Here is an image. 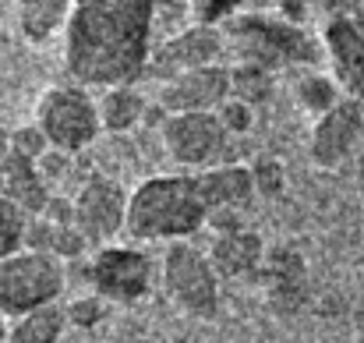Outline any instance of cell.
Wrapping results in <instances>:
<instances>
[{"label":"cell","instance_id":"cell-1","mask_svg":"<svg viewBox=\"0 0 364 343\" xmlns=\"http://www.w3.org/2000/svg\"><path fill=\"white\" fill-rule=\"evenodd\" d=\"M64 36L68 75L78 85H134L156 50V0H75Z\"/></svg>","mask_w":364,"mask_h":343},{"label":"cell","instance_id":"cell-2","mask_svg":"<svg viewBox=\"0 0 364 343\" xmlns=\"http://www.w3.org/2000/svg\"><path fill=\"white\" fill-rule=\"evenodd\" d=\"M227 57L234 64H258L265 71H290V68H318L326 57L322 36L304 25H290L272 11H247L223 25Z\"/></svg>","mask_w":364,"mask_h":343},{"label":"cell","instance_id":"cell-3","mask_svg":"<svg viewBox=\"0 0 364 343\" xmlns=\"http://www.w3.org/2000/svg\"><path fill=\"white\" fill-rule=\"evenodd\" d=\"M205 202L195 174H156L138 181L127 202V233L134 241H188L205 227Z\"/></svg>","mask_w":364,"mask_h":343},{"label":"cell","instance_id":"cell-4","mask_svg":"<svg viewBox=\"0 0 364 343\" xmlns=\"http://www.w3.org/2000/svg\"><path fill=\"white\" fill-rule=\"evenodd\" d=\"M68 262L46 251L18 248L7 258H0V312L7 319H18L25 312H36L43 305H57L68 287Z\"/></svg>","mask_w":364,"mask_h":343},{"label":"cell","instance_id":"cell-5","mask_svg":"<svg viewBox=\"0 0 364 343\" xmlns=\"http://www.w3.org/2000/svg\"><path fill=\"white\" fill-rule=\"evenodd\" d=\"M36 124L46 131L53 149H64L71 156L92 149L103 138L100 103L85 85H50L36 103Z\"/></svg>","mask_w":364,"mask_h":343},{"label":"cell","instance_id":"cell-6","mask_svg":"<svg viewBox=\"0 0 364 343\" xmlns=\"http://www.w3.org/2000/svg\"><path fill=\"white\" fill-rule=\"evenodd\" d=\"M159 273L170 301L181 312L195 319H213L220 312V273L213 258L191 241H173L163 255Z\"/></svg>","mask_w":364,"mask_h":343},{"label":"cell","instance_id":"cell-7","mask_svg":"<svg viewBox=\"0 0 364 343\" xmlns=\"http://www.w3.org/2000/svg\"><path fill=\"white\" fill-rule=\"evenodd\" d=\"M89 283L110 305H138L156 280V262L134 244H103L89 258Z\"/></svg>","mask_w":364,"mask_h":343},{"label":"cell","instance_id":"cell-8","mask_svg":"<svg viewBox=\"0 0 364 343\" xmlns=\"http://www.w3.org/2000/svg\"><path fill=\"white\" fill-rule=\"evenodd\" d=\"M163 149L177 167L191 170H209L223 156L230 131L223 127L220 114H170L159 127Z\"/></svg>","mask_w":364,"mask_h":343},{"label":"cell","instance_id":"cell-9","mask_svg":"<svg viewBox=\"0 0 364 343\" xmlns=\"http://www.w3.org/2000/svg\"><path fill=\"white\" fill-rule=\"evenodd\" d=\"M223 57H227L223 28H216V25H184L181 32L156 43L145 75H152L156 82H170V78H177L184 71L223 64Z\"/></svg>","mask_w":364,"mask_h":343},{"label":"cell","instance_id":"cell-10","mask_svg":"<svg viewBox=\"0 0 364 343\" xmlns=\"http://www.w3.org/2000/svg\"><path fill=\"white\" fill-rule=\"evenodd\" d=\"M75 199V227L89 237V244H114V237L127 230V202L131 191H124L121 181H110L103 174H92L82 181Z\"/></svg>","mask_w":364,"mask_h":343},{"label":"cell","instance_id":"cell-11","mask_svg":"<svg viewBox=\"0 0 364 343\" xmlns=\"http://www.w3.org/2000/svg\"><path fill=\"white\" fill-rule=\"evenodd\" d=\"M230 100V68L213 64L198 71H184L170 82H159L156 103L166 114H216Z\"/></svg>","mask_w":364,"mask_h":343},{"label":"cell","instance_id":"cell-12","mask_svg":"<svg viewBox=\"0 0 364 343\" xmlns=\"http://www.w3.org/2000/svg\"><path fill=\"white\" fill-rule=\"evenodd\" d=\"M364 138V103L361 100H343L336 110L315 120L311 127V142H308V156L315 167L322 170H336L340 163H347L354 156V149Z\"/></svg>","mask_w":364,"mask_h":343},{"label":"cell","instance_id":"cell-13","mask_svg":"<svg viewBox=\"0 0 364 343\" xmlns=\"http://www.w3.org/2000/svg\"><path fill=\"white\" fill-rule=\"evenodd\" d=\"M326 60L333 78L350 100L364 103V14L361 18H333L322 25Z\"/></svg>","mask_w":364,"mask_h":343},{"label":"cell","instance_id":"cell-14","mask_svg":"<svg viewBox=\"0 0 364 343\" xmlns=\"http://www.w3.org/2000/svg\"><path fill=\"white\" fill-rule=\"evenodd\" d=\"M0 199H7L14 209H21V213L32 220V216H43V213H46L53 191H50V184L39 177L36 163H28V159H21V156L11 152V156L0 163Z\"/></svg>","mask_w":364,"mask_h":343},{"label":"cell","instance_id":"cell-15","mask_svg":"<svg viewBox=\"0 0 364 343\" xmlns=\"http://www.w3.org/2000/svg\"><path fill=\"white\" fill-rule=\"evenodd\" d=\"M198 195L205 202V209H244L258 191H255V177L251 167L241 163H220L209 170H198Z\"/></svg>","mask_w":364,"mask_h":343},{"label":"cell","instance_id":"cell-16","mask_svg":"<svg viewBox=\"0 0 364 343\" xmlns=\"http://www.w3.org/2000/svg\"><path fill=\"white\" fill-rule=\"evenodd\" d=\"M265 244L258 233L241 230V233H223V237H213V248H209V258L220 273V280H241V276H255L262 273L265 265Z\"/></svg>","mask_w":364,"mask_h":343},{"label":"cell","instance_id":"cell-17","mask_svg":"<svg viewBox=\"0 0 364 343\" xmlns=\"http://www.w3.org/2000/svg\"><path fill=\"white\" fill-rule=\"evenodd\" d=\"M103 134H131L138 124H145L149 100L138 93V85H110L96 96Z\"/></svg>","mask_w":364,"mask_h":343},{"label":"cell","instance_id":"cell-18","mask_svg":"<svg viewBox=\"0 0 364 343\" xmlns=\"http://www.w3.org/2000/svg\"><path fill=\"white\" fill-rule=\"evenodd\" d=\"M75 0H18V28L28 43H46L68 28Z\"/></svg>","mask_w":364,"mask_h":343},{"label":"cell","instance_id":"cell-19","mask_svg":"<svg viewBox=\"0 0 364 343\" xmlns=\"http://www.w3.org/2000/svg\"><path fill=\"white\" fill-rule=\"evenodd\" d=\"M294 96H297L301 110H308L315 120L326 117L329 110H336V107L347 100V93L340 89V82H336L333 75L318 71V68H304V71H301V78H297V85H294Z\"/></svg>","mask_w":364,"mask_h":343},{"label":"cell","instance_id":"cell-20","mask_svg":"<svg viewBox=\"0 0 364 343\" xmlns=\"http://www.w3.org/2000/svg\"><path fill=\"white\" fill-rule=\"evenodd\" d=\"M68 329V312L60 305H43L36 312H25L11 319L7 343H57Z\"/></svg>","mask_w":364,"mask_h":343},{"label":"cell","instance_id":"cell-21","mask_svg":"<svg viewBox=\"0 0 364 343\" xmlns=\"http://www.w3.org/2000/svg\"><path fill=\"white\" fill-rule=\"evenodd\" d=\"M276 93V75L258 68V64H230V96L241 100L247 107H262L269 103Z\"/></svg>","mask_w":364,"mask_h":343},{"label":"cell","instance_id":"cell-22","mask_svg":"<svg viewBox=\"0 0 364 343\" xmlns=\"http://www.w3.org/2000/svg\"><path fill=\"white\" fill-rule=\"evenodd\" d=\"M92 156L100 163V174L110 177V181H121L138 167V149L131 145L127 134H103L96 145H92Z\"/></svg>","mask_w":364,"mask_h":343},{"label":"cell","instance_id":"cell-23","mask_svg":"<svg viewBox=\"0 0 364 343\" xmlns=\"http://www.w3.org/2000/svg\"><path fill=\"white\" fill-rule=\"evenodd\" d=\"M247 11H262L258 0H191V21L195 25H216V28H223L230 18L247 14Z\"/></svg>","mask_w":364,"mask_h":343},{"label":"cell","instance_id":"cell-24","mask_svg":"<svg viewBox=\"0 0 364 343\" xmlns=\"http://www.w3.org/2000/svg\"><path fill=\"white\" fill-rule=\"evenodd\" d=\"M50 149H53V145H50L46 131H43L36 120H32V124H21V127L11 131V152L21 156V159H28V163H39Z\"/></svg>","mask_w":364,"mask_h":343},{"label":"cell","instance_id":"cell-25","mask_svg":"<svg viewBox=\"0 0 364 343\" xmlns=\"http://www.w3.org/2000/svg\"><path fill=\"white\" fill-rule=\"evenodd\" d=\"M251 177H255V191L262 199H279L287 191V167L272 156H262L251 163Z\"/></svg>","mask_w":364,"mask_h":343},{"label":"cell","instance_id":"cell-26","mask_svg":"<svg viewBox=\"0 0 364 343\" xmlns=\"http://www.w3.org/2000/svg\"><path fill=\"white\" fill-rule=\"evenodd\" d=\"M107 308L110 301H103L100 294H85V297H75L71 305H64L68 312V326H78V329H92L107 319Z\"/></svg>","mask_w":364,"mask_h":343},{"label":"cell","instance_id":"cell-27","mask_svg":"<svg viewBox=\"0 0 364 343\" xmlns=\"http://www.w3.org/2000/svg\"><path fill=\"white\" fill-rule=\"evenodd\" d=\"M25 223H28V216L21 209H14L7 199H0V258H7L11 251L21 248Z\"/></svg>","mask_w":364,"mask_h":343},{"label":"cell","instance_id":"cell-28","mask_svg":"<svg viewBox=\"0 0 364 343\" xmlns=\"http://www.w3.org/2000/svg\"><path fill=\"white\" fill-rule=\"evenodd\" d=\"M36 170H39V177L50 184V191L57 195V188L71 177V152H64V149H50V152L36 163Z\"/></svg>","mask_w":364,"mask_h":343},{"label":"cell","instance_id":"cell-29","mask_svg":"<svg viewBox=\"0 0 364 343\" xmlns=\"http://www.w3.org/2000/svg\"><path fill=\"white\" fill-rule=\"evenodd\" d=\"M89 251V237L82 233V230L75 227H57L53 233V255L60 258V262H75V258H82Z\"/></svg>","mask_w":364,"mask_h":343},{"label":"cell","instance_id":"cell-30","mask_svg":"<svg viewBox=\"0 0 364 343\" xmlns=\"http://www.w3.org/2000/svg\"><path fill=\"white\" fill-rule=\"evenodd\" d=\"M216 114H220V120H223V127L230 131V138H234V134H247V131L255 127V107H247V103L234 100V96H230Z\"/></svg>","mask_w":364,"mask_h":343},{"label":"cell","instance_id":"cell-31","mask_svg":"<svg viewBox=\"0 0 364 343\" xmlns=\"http://www.w3.org/2000/svg\"><path fill=\"white\" fill-rule=\"evenodd\" d=\"M53 233H57V227H53L50 220H43V216H32V220L25 223V237H21V248L53 255Z\"/></svg>","mask_w":364,"mask_h":343},{"label":"cell","instance_id":"cell-32","mask_svg":"<svg viewBox=\"0 0 364 343\" xmlns=\"http://www.w3.org/2000/svg\"><path fill=\"white\" fill-rule=\"evenodd\" d=\"M177 21H184V25H195L191 21V0H156V25H177ZM177 32V28H173ZM170 32V36H173Z\"/></svg>","mask_w":364,"mask_h":343},{"label":"cell","instance_id":"cell-33","mask_svg":"<svg viewBox=\"0 0 364 343\" xmlns=\"http://www.w3.org/2000/svg\"><path fill=\"white\" fill-rule=\"evenodd\" d=\"M205 227L213 230L216 237H223V233H241L244 227V209H213L209 216H205Z\"/></svg>","mask_w":364,"mask_h":343},{"label":"cell","instance_id":"cell-34","mask_svg":"<svg viewBox=\"0 0 364 343\" xmlns=\"http://www.w3.org/2000/svg\"><path fill=\"white\" fill-rule=\"evenodd\" d=\"M272 14H279V18L290 21V25H304V28H308L311 0H272Z\"/></svg>","mask_w":364,"mask_h":343},{"label":"cell","instance_id":"cell-35","mask_svg":"<svg viewBox=\"0 0 364 343\" xmlns=\"http://www.w3.org/2000/svg\"><path fill=\"white\" fill-rule=\"evenodd\" d=\"M315 4L326 14V21H333V18H361L364 14V0H315Z\"/></svg>","mask_w":364,"mask_h":343},{"label":"cell","instance_id":"cell-36","mask_svg":"<svg viewBox=\"0 0 364 343\" xmlns=\"http://www.w3.org/2000/svg\"><path fill=\"white\" fill-rule=\"evenodd\" d=\"M43 220H50L53 227H71L75 223V199H64V195H53Z\"/></svg>","mask_w":364,"mask_h":343},{"label":"cell","instance_id":"cell-37","mask_svg":"<svg viewBox=\"0 0 364 343\" xmlns=\"http://www.w3.org/2000/svg\"><path fill=\"white\" fill-rule=\"evenodd\" d=\"M7 156H11V134H7V131L0 127V163H4Z\"/></svg>","mask_w":364,"mask_h":343},{"label":"cell","instance_id":"cell-38","mask_svg":"<svg viewBox=\"0 0 364 343\" xmlns=\"http://www.w3.org/2000/svg\"><path fill=\"white\" fill-rule=\"evenodd\" d=\"M7 337H11V326H7V315L0 312V343H7Z\"/></svg>","mask_w":364,"mask_h":343}]
</instances>
